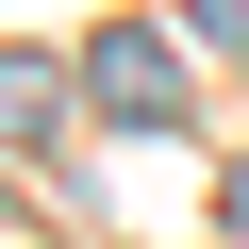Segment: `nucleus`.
I'll list each match as a JSON object with an SVG mask.
<instances>
[{
	"label": "nucleus",
	"mask_w": 249,
	"mask_h": 249,
	"mask_svg": "<svg viewBox=\"0 0 249 249\" xmlns=\"http://www.w3.org/2000/svg\"><path fill=\"white\" fill-rule=\"evenodd\" d=\"M83 100L116 116V133H183V50H166L150 17H116V34L83 50Z\"/></svg>",
	"instance_id": "nucleus-1"
},
{
	"label": "nucleus",
	"mask_w": 249,
	"mask_h": 249,
	"mask_svg": "<svg viewBox=\"0 0 249 249\" xmlns=\"http://www.w3.org/2000/svg\"><path fill=\"white\" fill-rule=\"evenodd\" d=\"M50 116H67V100H50V67H34V50H0V150H34Z\"/></svg>",
	"instance_id": "nucleus-2"
},
{
	"label": "nucleus",
	"mask_w": 249,
	"mask_h": 249,
	"mask_svg": "<svg viewBox=\"0 0 249 249\" xmlns=\"http://www.w3.org/2000/svg\"><path fill=\"white\" fill-rule=\"evenodd\" d=\"M199 34H232V50H249V0H199Z\"/></svg>",
	"instance_id": "nucleus-3"
},
{
	"label": "nucleus",
	"mask_w": 249,
	"mask_h": 249,
	"mask_svg": "<svg viewBox=\"0 0 249 249\" xmlns=\"http://www.w3.org/2000/svg\"><path fill=\"white\" fill-rule=\"evenodd\" d=\"M232 232H249V166H232Z\"/></svg>",
	"instance_id": "nucleus-4"
},
{
	"label": "nucleus",
	"mask_w": 249,
	"mask_h": 249,
	"mask_svg": "<svg viewBox=\"0 0 249 249\" xmlns=\"http://www.w3.org/2000/svg\"><path fill=\"white\" fill-rule=\"evenodd\" d=\"M0 216H17V199H0Z\"/></svg>",
	"instance_id": "nucleus-5"
}]
</instances>
